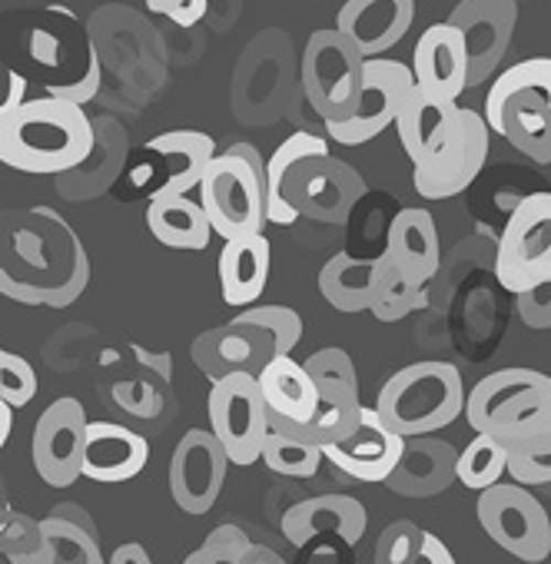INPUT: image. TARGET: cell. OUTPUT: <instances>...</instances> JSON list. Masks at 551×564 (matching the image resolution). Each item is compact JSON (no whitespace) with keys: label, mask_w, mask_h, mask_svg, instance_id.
<instances>
[{"label":"cell","mask_w":551,"mask_h":564,"mask_svg":"<svg viewBox=\"0 0 551 564\" xmlns=\"http://www.w3.org/2000/svg\"><path fill=\"white\" fill-rule=\"evenodd\" d=\"M97 90H100V57L94 54L90 67L84 70V77H80L74 87H57V84H51L44 94H51V97H61V100H71V104H80V107H84Z\"/></svg>","instance_id":"7bdbcfd3"},{"label":"cell","mask_w":551,"mask_h":564,"mask_svg":"<svg viewBox=\"0 0 551 564\" xmlns=\"http://www.w3.org/2000/svg\"><path fill=\"white\" fill-rule=\"evenodd\" d=\"M44 544L37 564H104L100 534L87 511L80 508H57L51 518L41 521Z\"/></svg>","instance_id":"f1b7e54d"},{"label":"cell","mask_w":551,"mask_h":564,"mask_svg":"<svg viewBox=\"0 0 551 564\" xmlns=\"http://www.w3.org/2000/svg\"><path fill=\"white\" fill-rule=\"evenodd\" d=\"M147 226L153 239L170 249H206L216 236L203 203L190 199V193H153L147 206Z\"/></svg>","instance_id":"83f0119b"},{"label":"cell","mask_w":551,"mask_h":564,"mask_svg":"<svg viewBox=\"0 0 551 564\" xmlns=\"http://www.w3.org/2000/svg\"><path fill=\"white\" fill-rule=\"evenodd\" d=\"M41 544H44V528L37 518L24 511H11V508L0 514V551H4L8 561L37 564Z\"/></svg>","instance_id":"e575fe53"},{"label":"cell","mask_w":551,"mask_h":564,"mask_svg":"<svg viewBox=\"0 0 551 564\" xmlns=\"http://www.w3.org/2000/svg\"><path fill=\"white\" fill-rule=\"evenodd\" d=\"M415 21V0H346L336 14V28L366 54L386 57Z\"/></svg>","instance_id":"ffe728a7"},{"label":"cell","mask_w":551,"mask_h":564,"mask_svg":"<svg viewBox=\"0 0 551 564\" xmlns=\"http://www.w3.org/2000/svg\"><path fill=\"white\" fill-rule=\"evenodd\" d=\"M508 475L528 488L551 485V429L508 448Z\"/></svg>","instance_id":"8d00e7d4"},{"label":"cell","mask_w":551,"mask_h":564,"mask_svg":"<svg viewBox=\"0 0 551 564\" xmlns=\"http://www.w3.org/2000/svg\"><path fill=\"white\" fill-rule=\"evenodd\" d=\"M369 524V511L353 495H316L303 498L287 508L283 514V534L293 547L306 551L313 544L339 541L343 547H353L363 541Z\"/></svg>","instance_id":"e0dca14e"},{"label":"cell","mask_w":551,"mask_h":564,"mask_svg":"<svg viewBox=\"0 0 551 564\" xmlns=\"http://www.w3.org/2000/svg\"><path fill=\"white\" fill-rule=\"evenodd\" d=\"M495 275L518 296L551 279V193L521 196L498 236Z\"/></svg>","instance_id":"52a82bcc"},{"label":"cell","mask_w":551,"mask_h":564,"mask_svg":"<svg viewBox=\"0 0 551 564\" xmlns=\"http://www.w3.org/2000/svg\"><path fill=\"white\" fill-rule=\"evenodd\" d=\"M143 4L150 14H160L176 28H196L209 11V0H143Z\"/></svg>","instance_id":"b9f144b4"},{"label":"cell","mask_w":551,"mask_h":564,"mask_svg":"<svg viewBox=\"0 0 551 564\" xmlns=\"http://www.w3.org/2000/svg\"><path fill=\"white\" fill-rule=\"evenodd\" d=\"M150 564V551L140 544V541H130V544H120L114 554H110V564Z\"/></svg>","instance_id":"f6af8a7d"},{"label":"cell","mask_w":551,"mask_h":564,"mask_svg":"<svg viewBox=\"0 0 551 564\" xmlns=\"http://www.w3.org/2000/svg\"><path fill=\"white\" fill-rule=\"evenodd\" d=\"M515 300H518V319L528 329H551V279L534 290L518 293Z\"/></svg>","instance_id":"60d3db41"},{"label":"cell","mask_w":551,"mask_h":564,"mask_svg":"<svg viewBox=\"0 0 551 564\" xmlns=\"http://www.w3.org/2000/svg\"><path fill=\"white\" fill-rule=\"evenodd\" d=\"M256 379H259L262 399H266L272 415L300 422V425H306L316 415L320 386H316L313 372L306 369V362H296L293 352L276 356L272 362H266Z\"/></svg>","instance_id":"4316f807"},{"label":"cell","mask_w":551,"mask_h":564,"mask_svg":"<svg viewBox=\"0 0 551 564\" xmlns=\"http://www.w3.org/2000/svg\"><path fill=\"white\" fill-rule=\"evenodd\" d=\"M239 316L256 323V326H262V329H269L276 336V346H280V356H290L300 346V339H303V319L290 306H276V303L259 306V303H252Z\"/></svg>","instance_id":"f35d334b"},{"label":"cell","mask_w":551,"mask_h":564,"mask_svg":"<svg viewBox=\"0 0 551 564\" xmlns=\"http://www.w3.org/2000/svg\"><path fill=\"white\" fill-rule=\"evenodd\" d=\"M90 153L94 127L80 104L44 94L41 100H24L0 120V163L18 173H67Z\"/></svg>","instance_id":"7a4b0ae2"},{"label":"cell","mask_w":551,"mask_h":564,"mask_svg":"<svg viewBox=\"0 0 551 564\" xmlns=\"http://www.w3.org/2000/svg\"><path fill=\"white\" fill-rule=\"evenodd\" d=\"M320 293L336 313H369L372 296V259L336 252L320 269Z\"/></svg>","instance_id":"4dcf8cb0"},{"label":"cell","mask_w":551,"mask_h":564,"mask_svg":"<svg viewBox=\"0 0 551 564\" xmlns=\"http://www.w3.org/2000/svg\"><path fill=\"white\" fill-rule=\"evenodd\" d=\"M521 87L538 90V94H544V97L551 100V57H531V61H521V64L501 70V74L495 77V84L488 87V97H485V110H482V113L488 117V113L498 107V100H501L505 94L521 90Z\"/></svg>","instance_id":"d590c367"},{"label":"cell","mask_w":551,"mask_h":564,"mask_svg":"<svg viewBox=\"0 0 551 564\" xmlns=\"http://www.w3.org/2000/svg\"><path fill=\"white\" fill-rule=\"evenodd\" d=\"M34 395H37L34 366L18 352L0 349V399H4L11 409H24L34 402Z\"/></svg>","instance_id":"ab89813d"},{"label":"cell","mask_w":551,"mask_h":564,"mask_svg":"<svg viewBox=\"0 0 551 564\" xmlns=\"http://www.w3.org/2000/svg\"><path fill=\"white\" fill-rule=\"evenodd\" d=\"M482 531L511 557L525 564H541L551 554V518L544 505L528 491V485H501L478 491L475 505Z\"/></svg>","instance_id":"ba28073f"},{"label":"cell","mask_w":551,"mask_h":564,"mask_svg":"<svg viewBox=\"0 0 551 564\" xmlns=\"http://www.w3.org/2000/svg\"><path fill=\"white\" fill-rule=\"evenodd\" d=\"M229 455L213 429H190L170 455V498L186 514H206L223 495Z\"/></svg>","instance_id":"7c38bea8"},{"label":"cell","mask_w":551,"mask_h":564,"mask_svg":"<svg viewBox=\"0 0 551 564\" xmlns=\"http://www.w3.org/2000/svg\"><path fill=\"white\" fill-rule=\"evenodd\" d=\"M425 303H429L425 286H422V282H415V279H409L389 252H382V256L372 259L369 313L379 323H402L406 316H412Z\"/></svg>","instance_id":"f546056e"},{"label":"cell","mask_w":551,"mask_h":564,"mask_svg":"<svg viewBox=\"0 0 551 564\" xmlns=\"http://www.w3.org/2000/svg\"><path fill=\"white\" fill-rule=\"evenodd\" d=\"M269 239L262 232H242L223 239L216 269H219V296L233 310H246L259 303L266 282H269Z\"/></svg>","instance_id":"603a6c76"},{"label":"cell","mask_w":551,"mask_h":564,"mask_svg":"<svg viewBox=\"0 0 551 564\" xmlns=\"http://www.w3.org/2000/svg\"><path fill=\"white\" fill-rule=\"evenodd\" d=\"M491 143V127L485 113L462 107V133L458 140L429 166H412V186L422 199H452L465 193L478 173L485 170Z\"/></svg>","instance_id":"5bb4252c"},{"label":"cell","mask_w":551,"mask_h":564,"mask_svg":"<svg viewBox=\"0 0 551 564\" xmlns=\"http://www.w3.org/2000/svg\"><path fill=\"white\" fill-rule=\"evenodd\" d=\"M386 252L399 262V269L409 279H415L425 286V282L439 272V262H442V242H439V229H435L432 213L422 206L399 209L389 223V232H386Z\"/></svg>","instance_id":"484cf974"},{"label":"cell","mask_w":551,"mask_h":564,"mask_svg":"<svg viewBox=\"0 0 551 564\" xmlns=\"http://www.w3.org/2000/svg\"><path fill=\"white\" fill-rule=\"evenodd\" d=\"M87 412L74 395H64L44 409L34 425L31 455L37 475L51 488H71L84 478V452H87Z\"/></svg>","instance_id":"8fae6325"},{"label":"cell","mask_w":551,"mask_h":564,"mask_svg":"<svg viewBox=\"0 0 551 564\" xmlns=\"http://www.w3.org/2000/svg\"><path fill=\"white\" fill-rule=\"evenodd\" d=\"M399 143L412 166H429L435 163L462 133V107L458 100H442L432 94H422L419 87L406 100L399 120Z\"/></svg>","instance_id":"ac0fdd59"},{"label":"cell","mask_w":551,"mask_h":564,"mask_svg":"<svg viewBox=\"0 0 551 564\" xmlns=\"http://www.w3.org/2000/svg\"><path fill=\"white\" fill-rule=\"evenodd\" d=\"M11 405L4 402V399H0V448H4L8 445V438H11V429H14V419H11Z\"/></svg>","instance_id":"bcb514c9"},{"label":"cell","mask_w":551,"mask_h":564,"mask_svg":"<svg viewBox=\"0 0 551 564\" xmlns=\"http://www.w3.org/2000/svg\"><path fill=\"white\" fill-rule=\"evenodd\" d=\"M326 462L336 465V471L366 481V485H386V478L396 471L402 452H406V435H399L372 405H363V419L353 435L343 442H333L323 448Z\"/></svg>","instance_id":"2e32d148"},{"label":"cell","mask_w":551,"mask_h":564,"mask_svg":"<svg viewBox=\"0 0 551 564\" xmlns=\"http://www.w3.org/2000/svg\"><path fill=\"white\" fill-rule=\"evenodd\" d=\"M150 462V445L127 425L117 422H90L87 425V452H84V478L120 485L137 478Z\"/></svg>","instance_id":"cb8c5ba5"},{"label":"cell","mask_w":551,"mask_h":564,"mask_svg":"<svg viewBox=\"0 0 551 564\" xmlns=\"http://www.w3.org/2000/svg\"><path fill=\"white\" fill-rule=\"evenodd\" d=\"M147 153L163 166L156 193H190L199 189V180L219 150L203 130H170L153 137L147 143Z\"/></svg>","instance_id":"d4e9b609"},{"label":"cell","mask_w":551,"mask_h":564,"mask_svg":"<svg viewBox=\"0 0 551 564\" xmlns=\"http://www.w3.org/2000/svg\"><path fill=\"white\" fill-rule=\"evenodd\" d=\"M193 366L209 379H223L229 372H252L259 376L266 362H272L280 356V346H276V336L242 316H233L223 326H213L206 333H199L193 339Z\"/></svg>","instance_id":"4fadbf2b"},{"label":"cell","mask_w":551,"mask_h":564,"mask_svg":"<svg viewBox=\"0 0 551 564\" xmlns=\"http://www.w3.org/2000/svg\"><path fill=\"white\" fill-rule=\"evenodd\" d=\"M326 452L320 442H313L310 435L303 432H293V429H283V425H269L266 432V442H262V465L276 475L283 478H313L323 465Z\"/></svg>","instance_id":"d6a6232c"},{"label":"cell","mask_w":551,"mask_h":564,"mask_svg":"<svg viewBox=\"0 0 551 564\" xmlns=\"http://www.w3.org/2000/svg\"><path fill=\"white\" fill-rule=\"evenodd\" d=\"M8 511V491H4V481H0V514Z\"/></svg>","instance_id":"7dc6e473"},{"label":"cell","mask_w":551,"mask_h":564,"mask_svg":"<svg viewBox=\"0 0 551 564\" xmlns=\"http://www.w3.org/2000/svg\"><path fill=\"white\" fill-rule=\"evenodd\" d=\"M206 412H209V429L223 442L233 465L246 468L262 458V442L269 432V405L252 372H229L216 379L206 399Z\"/></svg>","instance_id":"9c48e42d"},{"label":"cell","mask_w":551,"mask_h":564,"mask_svg":"<svg viewBox=\"0 0 551 564\" xmlns=\"http://www.w3.org/2000/svg\"><path fill=\"white\" fill-rule=\"evenodd\" d=\"M366 61L369 57L339 28L316 31L306 41L300 77L306 100L323 117V123L353 117L366 77Z\"/></svg>","instance_id":"8992f818"},{"label":"cell","mask_w":551,"mask_h":564,"mask_svg":"<svg viewBox=\"0 0 551 564\" xmlns=\"http://www.w3.org/2000/svg\"><path fill=\"white\" fill-rule=\"evenodd\" d=\"M465 415L475 432L521 445L551 429V376L534 369H498L465 395Z\"/></svg>","instance_id":"3957f363"},{"label":"cell","mask_w":551,"mask_h":564,"mask_svg":"<svg viewBox=\"0 0 551 564\" xmlns=\"http://www.w3.org/2000/svg\"><path fill=\"white\" fill-rule=\"evenodd\" d=\"M412 90H415L412 67L389 61V57H369L353 117L326 123V133L339 147H363V143L376 140L379 133H386L389 127H396Z\"/></svg>","instance_id":"30bf717a"},{"label":"cell","mask_w":551,"mask_h":564,"mask_svg":"<svg viewBox=\"0 0 551 564\" xmlns=\"http://www.w3.org/2000/svg\"><path fill=\"white\" fill-rule=\"evenodd\" d=\"M376 409L406 438L435 435L465 415L462 372L452 362L406 366L379 389Z\"/></svg>","instance_id":"277c9868"},{"label":"cell","mask_w":551,"mask_h":564,"mask_svg":"<svg viewBox=\"0 0 551 564\" xmlns=\"http://www.w3.org/2000/svg\"><path fill=\"white\" fill-rule=\"evenodd\" d=\"M491 133L505 137L534 163H551V100L538 90H511L485 117Z\"/></svg>","instance_id":"44dd1931"},{"label":"cell","mask_w":551,"mask_h":564,"mask_svg":"<svg viewBox=\"0 0 551 564\" xmlns=\"http://www.w3.org/2000/svg\"><path fill=\"white\" fill-rule=\"evenodd\" d=\"M376 564H455L449 544L415 521H392L376 541Z\"/></svg>","instance_id":"1f68e13d"},{"label":"cell","mask_w":551,"mask_h":564,"mask_svg":"<svg viewBox=\"0 0 551 564\" xmlns=\"http://www.w3.org/2000/svg\"><path fill=\"white\" fill-rule=\"evenodd\" d=\"M455 465H458V452L452 448V442L432 435H412L406 438V452L396 471L386 478V485L402 498H435L452 481H458Z\"/></svg>","instance_id":"7402d4cb"},{"label":"cell","mask_w":551,"mask_h":564,"mask_svg":"<svg viewBox=\"0 0 551 564\" xmlns=\"http://www.w3.org/2000/svg\"><path fill=\"white\" fill-rule=\"evenodd\" d=\"M249 547L252 541L239 524H219L193 554H186V564H246Z\"/></svg>","instance_id":"74e56055"},{"label":"cell","mask_w":551,"mask_h":564,"mask_svg":"<svg viewBox=\"0 0 551 564\" xmlns=\"http://www.w3.org/2000/svg\"><path fill=\"white\" fill-rule=\"evenodd\" d=\"M366 196V180L329 153L316 133H293L266 160V216L276 226H293L310 216L316 223H346Z\"/></svg>","instance_id":"6da1fadb"},{"label":"cell","mask_w":551,"mask_h":564,"mask_svg":"<svg viewBox=\"0 0 551 564\" xmlns=\"http://www.w3.org/2000/svg\"><path fill=\"white\" fill-rule=\"evenodd\" d=\"M415 87L422 94L458 100L468 87V47L462 31L452 21L432 24L422 31L412 57Z\"/></svg>","instance_id":"d6986e66"},{"label":"cell","mask_w":551,"mask_h":564,"mask_svg":"<svg viewBox=\"0 0 551 564\" xmlns=\"http://www.w3.org/2000/svg\"><path fill=\"white\" fill-rule=\"evenodd\" d=\"M449 21L462 31L468 47V87L485 84L508 54L518 24V4L515 0H458Z\"/></svg>","instance_id":"9a60e30c"},{"label":"cell","mask_w":551,"mask_h":564,"mask_svg":"<svg viewBox=\"0 0 551 564\" xmlns=\"http://www.w3.org/2000/svg\"><path fill=\"white\" fill-rule=\"evenodd\" d=\"M24 100H28V80L14 67L0 61V120L14 113Z\"/></svg>","instance_id":"ee69618b"},{"label":"cell","mask_w":551,"mask_h":564,"mask_svg":"<svg viewBox=\"0 0 551 564\" xmlns=\"http://www.w3.org/2000/svg\"><path fill=\"white\" fill-rule=\"evenodd\" d=\"M458 481L468 491H485L495 481H501V475H508V445L498 442L488 432H478L462 452H458V465H455Z\"/></svg>","instance_id":"836d02e7"},{"label":"cell","mask_w":551,"mask_h":564,"mask_svg":"<svg viewBox=\"0 0 551 564\" xmlns=\"http://www.w3.org/2000/svg\"><path fill=\"white\" fill-rule=\"evenodd\" d=\"M199 203L219 239L262 232L266 216V160L252 143H233L216 153L199 180Z\"/></svg>","instance_id":"5b68a950"}]
</instances>
